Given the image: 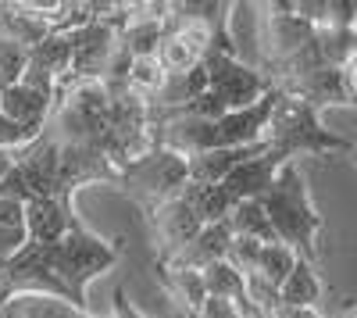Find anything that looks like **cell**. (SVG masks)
I'll return each instance as SVG.
<instances>
[{"label": "cell", "mask_w": 357, "mask_h": 318, "mask_svg": "<svg viewBox=\"0 0 357 318\" xmlns=\"http://www.w3.org/2000/svg\"><path fill=\"white\" fill-rule=\"evenodd\" d=\"M343 75H347V90H350V100H354V107H357V54L350 57V65L343 68Z\"/></svg>", "instance_id": "19"}, {"label": "cell", "mask_w": 357, "mask_h": 318, "mask_svg": "<svg viewBox=\"0 0 357 318\" xmlns=\"http://www.w3.org/2000/svg\"><path fill=\"white\" fill-rule=\"evenodd\" d=\"M54 93H43L29 82H18L11 86L8 93H0V111L15 119L18 126H29V129H47L50 114H54Z\"/></svg>", "instance_id": "9"}, {"label": "cell", "mask_w": 357, "mask_h": 318, "mask_svg": "<svg viewBox=\"0 0 357 318\" xmlns=\"http://www.w3.org/2000/svg\"><path fill=\"white\" fill-rule=\"evenodd\" d=\"M122 254H126L122 240H107L93 233L82 218H75L72 233L61 243L50 247L25 243V250L0 272V290H4V301L25 290H36L65 297L82 311H93L89 308V282L114 268L122 262Z\"/></svg>", "instance_id": "1"}, {"label": "cell", "mask_w": 357, "mask_h": 318, "mask_svg": "<svg viewBox=\"0 0 357 318\" xmlns=\"http://www.w3.org/2000/svg\"><path fill=\"white\" fill-rule=\"evenodd\" d=\"M264 139H268V158L279 168L296 161L301 154H350L354 158V147H357L354 139L329 132L321 126V114L311 104L296 100L289 93H282Z\"/></svg>", "instance_id": "3"}, {"label": "cell", "mask_w": 357, "mask_h": 318, "mask_svg": "<svg viewBox=\"0 0 357 318\" xmlns=\"http://www.w3.org/2000/svg\"><path fill=\"white\" fill-rule=\"evenodd\" d=\"M236 236H232V225L229 218L225 222H215V225H207L204 233L186 247V250H178L175 257H168V262H158V265H168V268H186V272H204L207 265H215V262H225L229 250H232Z\"/></svg>", "instance_id": "8"}, {"label": "cell", "mask_w": 357, "mask_h": 318, "mask_svg": "<svg viewBox=\"0 0 357 318\" xmlns=\"http://www.w3.org/2000/svg\"><path fill=\"white\" fill-rule=\"evenodd\" d=\"M75 208L72 197H36L25 204V225H29V243H61L72 225H75Z\"/></svg>", "instance_id": "7"}, {"label": "cell", "mask_w": 357, "mask_h": 318, "mask_svg": "<svg viewBox=\"0 0 357 318\" xmlns=\"http://www.w3.org/2000/svg\"><path fill=\"white\" fill-rule=\"evenodd\" d=\"M354 161H357V147H354Z\"/></svg>", "instance_id": "20"}, {"label": "cell", "mask_w": 357, "mask_h": 318, "mask_svg": "<svg viewBox=\"0 0 357 318\" xmlns=\"http://www.w3.org/2000/svg\"><path fill=\"white\" fill-rule=\"evenodd\" d=\"M97 311H82L65 297H54V294H36V290H25L4 301L0 308V318H89Z\"/></svg>", "instance_id": "10"}, {"label": "cell", "mask_w": 357, "mask_h": 318, "mask_svg": "<svg viewBox=\"0 0 357 318\" xmlns=\"http://www.w3.org/2000/svg\"><path fill=\"white\" fill-rule=\"evenodd\" d=\"M126 86H129L136 97H143V100L154 104V100L165 93V86H168V72H165V65L158 61V57H136V61L129 65Z\"/></svg>", "instance_id": "14"}, {"label": "cell", "mask_w": 357, "mask_h": 318, "mask_svg": "<svg viewBox=\"0 0 357 318\" xmlns=\"http://www.w3.org/2000/svg\"><path fill=\"white\" fill-rule=\"evenodd\" d=\"M279 90L296 97V100H304V104H311L318 114L325 107H354L350 90H347V75L336 65H318V68H311L304 75H293V79H286L279 86Z\"/></svg>", "instance_id": "6"}, {"label": "cell", "mask_w": 357, "mask_h": 318, "mask_svg": "<svg viewBox=\"0 0 357 318\" xmlns=\"http://www.w3.org/2000/svg\"><path fill=\"white\" fill-rule=\"evenodd\" d=\"M232 236L236 240H257V243H282L275 236V225L268 218V211L261 208V200H243L240 208L229 215Z\"/></svg>", "instance_id": "13"}, {"label": "cell", "mask_w": 357, "mask_h": 318, "mask_svg": "<svg viewBox=\"0 0 357 318\" xmlns=\"http://www.w3.org/2000/svg\"><path fill=\"white\" fill-rule=\"evenodd\" d=\"M321 301H325V282L318 275V265L311 262H296V268L289 272V279L282 282L279 290V304L282 308H307V311H321Z\"/></svg>", "instance_id": "11"}, {"label": "cell", "mask_w": 357, "mask_h": 318, "mask_svg": "<svg viewBox=\"0 0 357 318\" xmlns=\"http://www.w3.org/2000/svg\"><path fill=\"white\" fill-rule=\"evenodd\" d=\"M190 168H193V158L178 154L172 147H158L154 154H146L143 161L122 168L114 190L126 193L132 204L139 208V218L151 215L154 208H161L165 200H172L178 190L190 183Z\"/></svg>", "instance_id": "4"}, {"label": "cell", "mask_w": 357, "mask_h": 318, "mask_svg": "<svg viewBox=\"0 0 357 318\" xmlns=\"http://www.w3.org/2000/svg\"><path fill=\"white\" fill-rule=\"evenodd\" d=\"M43 136V129H29V126H18L15 119H8L0 111V151H25Z\"/></svg>", "instance_id": "16"}, {"label": "cell", "mask_w": 357, "mask_h": 318, "mask_svg": "<svg viewBox=\"0 0 357 318\" xmlns=\"http://www.w3.org/2000/svg\"><path fill=\"white\" fill-rule=\"evenodd\" d=\"M204 200H207V183L190 179L172 200H165V204L154 208L151 215H143V225H146L151 243L158 250V262H168L178 250H186L207 229Z\"/></svg>", "instance_id": "5"}, {"label": "cell", "mask_w": 357, "mask_h": 318, "mask_svg": "<svg viewBox=\"0 0 357 318\" xmlns=\"http://www.w3.org/2000/svg\"><path fill=\"white\" fill-rule=\"evenodd\" d=\"M15 165H18V151H0V186L8 183V176L15 172Z\"/></svg>", "instance_id": "18"}, {"label": "cell", "mask_w": 357, "mask_h": 318, "mask_svg": "<svg viewBox=\"0 0 357 318\" xmlns=\"http://www.w3.org/2000/svg\"><path fill=\"white\" fill-rule=\"evenodd\" d=\"M29 61H33V50L0 33V93H8L11 86H18L25 79Z\"/></svg>", "instance_id": "15"}, {"label": "cell", "mask_w": 357, "mask_h": 318, "mask_svg": "<svg viewBox=\"0 0 357 318\" xmlns=\"http://www.w3.org/2000/svg\"><path fill=\"white\" fill-rule=\"evenodd\" d=\"M296 262H301V254H296L293 247H286V243H264L261 257H257V268L247 279H257V282L272 286V290L279 294L282 282L289 279V272L296 268Z\"/></svg>", "instance_id": "12"}, {"label": "cell", "mask_w": 357, "mask_h": 318, "mask_svg": "<svg viewBox=\"0 0 357 318\" xmlns=\"http://www.w3.org/2000/svg\"><path fill=\"white\" fill-rule=\"evenodd\" d=\"M0 225H8V229H29L25 225V200L11 197L0 190Z\"/></svg>", "instance_id": "17"}, {"label": "cell", "mask_w": 357, "mask_h": 318, "mask_svg": "<svg viewBox=\"0 0 357 318\" xmlns=\"http://www.w3.org/2000/svg\"><path fill=\"white\" fill-rule=\"evenodd\" d=\"M261 208L268 211L275 225V236L293 247L304 262L318 265V254H321V229H325V218L318 215L314 200H311V190H307V176L301 172V165L289 161L279 168L275 183L268 186L261 197Z\"/></svg>", "instance_id": "2"}]
</instances>
